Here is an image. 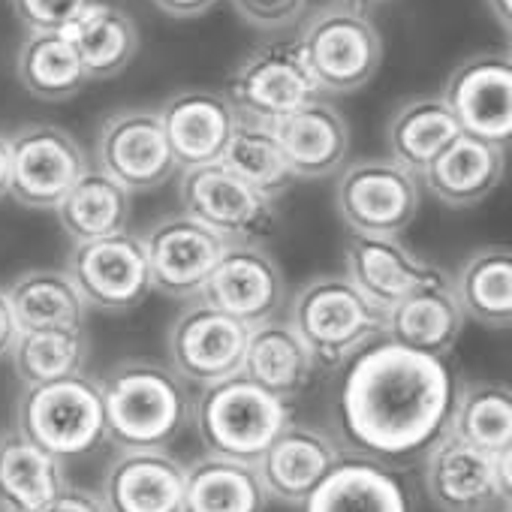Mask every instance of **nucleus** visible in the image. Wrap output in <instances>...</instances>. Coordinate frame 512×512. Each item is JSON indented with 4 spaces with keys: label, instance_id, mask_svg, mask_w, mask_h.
Instances as JSON below:
<instances>
[{
    "label": "nucleus",
    "instance_id": "nucleus-40",
    "mask_svg": "<svg viewBox=\"0 0 512 512\" xmlns=\"http://www.w3.org/2000/svg\"><path fill=\"white\" fill-rule=\"evenodd\" d=\"M37 512H106V506H103L100 494H94L88 488L67 485L52 500H46Z\"/></svg>",
    "mask_w": 512,
    "mask_h": 512
},
{
    "label": "nucleus",
    "instance_id": "nucleus-20",
    "mask_svg": "<svg viewBox=\"0 0 512 512\" xmlns=\"http://www.w3.org/2000/svg\"><path fill=\"white\" fill-rule=\"evenodd\" d=\"M341 455L344 452L338 440H332L326 431L290 422L253 467L266 488V497L287 506H302Z\"/></svg>",
    "mask_w": 512,
    "mask_h": 512
},
{
    "label": "nucleus",
    "instance_id": "nucleus-15",
    "mask_svg": "<svg viewBox=\"0 0 512 512\" xmlns=\"http://www.w3.org/2000/svg\"><path fill=\"white\" fill-rule=\"evenodd\" d=\"M250 329L223 311L193 299L169 329L172 371L184 383L211 386L241 374Z\"/></svg>",
    "mask_w": 512,
    "mask_h": 512
},
{
    "label": "nucleus",
    "instance_id": "nucleus-45",
    "mask_svg": "<svg viewBox=\"0 0 512 512\" xmlns=\"http://www.w3.org/2000/svg\"><path fill=\"white\" fill-rule=\"evenodd\" d=\"M377 4H383V0H344V7H350L356 13H365L368 7H377Z\"/></svg>",
    "mask_w": 512,
    "mask_h": 512
},
{
    "label": "nucleus",
    "instance_id": "nucleus-38",
    "mask_svg": "<svg viewBox=\"0 0 512 512\" xmlns=\"http://www.w3.org/2000/svg\"><path fill=\"white\" fill-rule=\"evenodd\" d=\"M10 4L31 34H64L94 0H10Z\"/></svg>",
    "mask_w": 512,
    "mask_h": 512
},
{
    "label": "nucleus",
    "instance_id": "nucleus-23",
    "mask_svg": "<svg viewBox=\"0 0 512 512\" xmlns=\"http://www.w3.org/2000/svg\"><path fill=\"white\" fill-rule=\"evenodd\" d=\"M272 130L293 178H326L347 160L350 127L344 115L326 100H314L296 109L293 115L275 121Z\"/></svg>",
    "mask_w": 512,
    "mask_h": 512
},
{
    "label": "nucleus",
    "instance_id": "nucleus-4",
    "mask_svg": "<svg viewBox=\"0 0 512 512\" xmlns=\"http://www.w3.org/2000/svg\"><path fill=\"white\" fill-rule=\"evenodd\" d=\"M190 422L208 455L256 464L272 440L293 422L290 404L269 395L244 374L202 386L190 404Z\"/></svg>",
    "mask_w": 512,
    "mask_h": 512
},
{
    "label": "nucleus",
    "instance_id": "nucleus-32",
    "mask_svg": "<svg viewBox=\"0 0 512 512\" xmlns=\"http://www.w3.org/2000/svg\"><path fill=\"white\" fill-rule=\"evenodd\" d=\"M19 332L46 329H85V302L64 272L34 269L13 281L7 290Z\"/></svg>",
    "mask_w": 512,
    "mask_h": 512
},
{
    "label": "nucleus",
    "instance_id": "nucleus-7",
    "mask_svg": "<svg viewBox=\"0 0 512 512\" xmlns=\"http://www.w3.org/2000/svg\"><path fill=\"white\" fill-rule=\"evenodd\" d=\"M178 196L184 214L217 232L226 244H260L278 226L275 199L253 190L223 163L184 169Z\"/></svg>",
    "mask_w": 512,
    "mask_h": 512
},
{
    "label": "nucleus",
    "instance_id": "nucleus-2",
    "mask_svg": "<svg viewBox=\"0 0 512 512\" xmlns=\"http://www.w3.org/2000/svg\"><path fill=\"white\" fill-rule=\"evenodd\" d=\"M106 437L118 449H166L190 422L184 380L163 362L124 359L103 380Z\"/></svg>",
    "mask_w": 512,
    "mask_h": 512
},
{
    "label": "nucleus",
    "instance_id": "nucleus-19",
    "mask_svg": "<svg viewBox=\"0 0 512 512\" xmlns=\"http://www.w3.org/2000/svg\"><path fill=\"white\" fill-rule=\"evenodd\" d=\"M100 500L106 512H184V464L166 449H121Z\"/></svg>",
    "mask_w": 512,
    "mask_h": 512
},
{
    "label": "nucleus",
    "instance_id": "nucleus-3",
    "mask_svg": "<svg viewBox=\"0 0 512 512\" xmlns=\"http://www.w3.org/2000/svg\"><path fill=\"white\" fill-rule=\"evenodd\" d=\"M317 368H344L386 332V311L368 302L347 275H320L299 287L290 320Z\"/></svg>",
    "mask_w": 512,
    "mask_h": 512
},
{
    "label": "nucleus",
    "instance_id": "nucleus-43",
    "mask_svg": "<svg viewBox=\"0 0 512 512\" xmlns=\"http://www.w3.org/2000/svg\"><path fill=\"white\" fill-rule=\"evenodd\" d=\"M10 193V139L0 136V199Z\"/></svg>",
    "mask_w": 512,
    "mask_h": 512
},
{
    "label": "nucleus",
    "instance_id": "nucleus-24",
    "mask_svg": "<svg viewBox=\"0 0 512 512\" xmlns=\"http://www.w3.org/2000/svg\"><path fill=\"white\" fill-rule=\"evenodd\" d=\"M506 172V148L482 142L476 136L458 133L440 157L422 172V181L431 196L449 208H470L482 202Z\"/></svg>",
    "mask_w": 512,
    "mask_h": 512
},
{
    "label": "nucleus",
    "instance_id": "nucleus-33",
    "mask_svg": "<svg viewBox=\"0 0 512 512\" xmlns=\"http://www.w3.org/2000/svg\"><path fill=\"white\" fill-rule=\"evenodd\" d=\"M458 133L461 130L440 97H416L392 115L386 136L392 160L407 172L422 175Z\"/></svg>",
    "mask_w": 512,
    "mask_h": 512
},
{
    "label": "nucleus",
    "instance_id": "nucleus-8",
    "mask_svg": "<svg viewBox=\"0 0 512 512\" xmlns=\"http://www.w3.org/2000/svg\"><path fill=\"white\" fill-rule=\"evenodd\" d=\"M509 452H482L449 431L422 455V485L440 512H491L509 503Z\"/></svg>",
    "mask_w": 512,
    "mask_h": 512
},
{
    "label": "nucleus",
    "instance_id": "nucleus-36",
    "mask_svg": "<svg viewBox=\"0 0 512 512\" xmlns=\"http://www.w3.org/2000/svg\"><path fill=\"white\" fill-rule=\"evenodd\" d=\"M220 163L269 199H278L296 181L284 160V151L278 145L272 124H263V121L238 118Z\"/></svg>",
    "mask_w": 512,
    "mask_h": 512
},
{
    "label": "nucleus",
    "instance_id": "nucleus-35",
    "mask_svg": "<svg viewBox=\"0 0 512 512\" xmlns=\"http://www.w3.org/2000/svg\"><path fill=\"white\" fill-rule=\"evenodd\" d=\"M19 82L28 94L46 103L73 100L91 79L70 46L67 34H28L16 58Z\"/></svg>",
    "mask_w": 512,
    "mask_h": 512
},
{
    "label": "nucleus",
    "instance_id": "nucleus-34",
    "mask_svg": "<svg viewBox=\"0 0 512 512\" xmlns=\"http://www.w3.org/2000/svg\"><path fill=\"white\" fill-rule=\"evenodd\" d=\"M449 434L491 455L509 452L512 449L509 386L497 380H470L458 386L452 419H449Z\"/></svg>",
    "mask_w": 512,
    "mask_h": 512
},
{
    "label": "nucleus",
    "instance_id": "nucleus-17",
    "mask_svg": "<svg viewBox=\"0 0 512 512\" xmlns=\"http://www.w3.org/2000/svg\"><path fill=\"white\" fill-rule=\"evenodd\" d=\"M344 260L353 287L383 311H389L392 305H398L401 299L419 290L452 284V278L437 263L413 253L398 235L353 232L344 247Z\"/></svg>",
    "mask_w": 512,
    "mask_h": 512
},
{
    "label": "nucleus",
    "instance_id": "nucleus-13",
    "mask_svg": "<svg viewBox=\"0 0 512 512\" xmlns=\"http://www.w3.org/2000/svg\"><path fill=\"white\" fill-rule=\"evenodd\" d=\"M151 287L172 299H199L226 241L190 214H166L142 235Z\"/></svg>",
    "mask_w": 512,
    "mask_h": 512
},
{
    "label": "nucleus",
    "instance_id": "nucleus-18",
    "mask_svg": "<svg viewBox=\"0 0 512 512\" xmlns=\"http://www.w3.org/2000/svg\"><path fill=\"white\" fill-rule=\"evenodd\" d=\"M199 299L247 329L260 326L284 308V272L260 244H226Z\"/></svg>",
    "mask_w": 512,
    "mask_h": 512
},
{
    "label": "nucleus",
    "instance_id": "nucleus-46",
    "mask_svg": "<svg viewBox=\"0 0 512 512\" xmlns=\"http://www.w3.org/2000/svg\"><path fill=\"white\" fill-rule=\"evenodd\" d=\"M500 512H509V503H503V506H500Z\"/></svg>",
    "mask_w": 512,
    "mask_h": 512
},
{
    "label": "nucleus",
    "instance_id": "nucleus-10",
    "mask_svg": "<svg viewBox=\"0 0 512 512\" xmlns=\"http://www.w3.org/2000/svg\"><path fill=\"white\" fill-rule=\"evenodd\" d=\"M223 97L238 118L275 124L320 100V88L296 43H266L238 64Z\"/></svg>",
    "mask_w": 512,
    "mask_h": 512
},
{
    "label": "nucleus",
    "instance_id": "nucleus-27",
    "mask_svg": "<svg viewBox=\"0 0 512 512\" xmlns=\"http://www.w3.org/2000/svg\"><path fill=\"white\" fill-rule=\"evenodd\" d=\"M452 296L464 314L488 329H509L512 323V250L491 244L473 250L452 278Z\"/></svg>",
    "mask_w": 512,
    "mask_h": 512
},
{
    "label": "nucleus",
    "instance_id": "nucleus-29",
    "mask_svg": "<svg viewBox=\"0 0 512 512\" xmlns=\"http://www.w3.org/2000/svg\"><path fill=\"white\" fill-rule=\"evenodd\" d=\"M64 34L91 82L115 79L139 55L136 22L121 7L106 4V0H94Z\"/></svg>",
    "mask_w": 512,
    "mask_h": 512
},
{
    "label": "nucleus",
    "instance_id": "nucleus-12",
    "mask_svg": "<svg viewBox=\"0 0 512 512\" xmlns=\"http://www.w3.org/2000/svg\"><path fill=\"white\" fill-rule=\"evenodd\" d=\"M85 172L82 145L55 124H31L10 139V196L25 208L55 211Z\"/></svg>",
    "mask_w": 512,
    "mask_h": 512
},
{
    "label": "nucleus",
    "instance_id": "nucleus-44",
    "mask_svg": "<svg viewBox=\"0 0 512 512\" xmlns=\"http://www.w3.org/2000/svg\"><path fill=\"white\" fill-rule=\"evenodd\" d=\"M485 4H488L491 16L497 19V25L503 31H509V25H512V0H485Z\"/></svg>",
    "mask_w": 512,
    "mask_h": 512
},
{
    "label": "nucleus",
    "instance_id": "nucleus-42",
    "mask_svg": "<svg viewBox=\"0 0 512 512\" xmlns=\"http://www.w3.org/2000/svg\"><path fill=\"white\" fill-rule=\"evenodd\" d=\"M16 338H19V323H16V317H13L7 290H0V359L13 353Z\"/></svg>",
    "mask_w": 512,
    "mask_h": 512
},
{
    "label": "nucleus",
    "instance_id": "nucleus-31",
    "mask_svg": "<svg viewBox=\"0 0 512 512\" xmlns=\"http://www.w3.org/2000/svg\"><path fill=\"white\" fill-rule=\"evenodd\" d=\"M58 223L76 241H94L124 232L130 223V193L106 172L91 169L58 202Z\"/></svg>",
    "mask_w": 512,
    "mask_h": 512
},
{
    "label": "nucleus",
    "instance_id": "nucleus-41",
    "mask_svg": "<svg viewBox=\"0 0 512 512\" xmlns=\"http://www.w3.org/2000/svg\"><path fill=\"white\" fill-rule=\"evenodd\" d=\"M151 4L172 19H196L214 10L220 0H151Z\"/></svg>",
    "mask_w": 512,
    "mask_h": 512
},
{
    "label": "nucleus",
    "instance_id": "nucleus-26",
    "mask_svg": "<svg viewBox=\"0 0 512 512\" xmlns=\"http://www.w3.org/2000/svg\"><path fill=\"white\" fill-rule=\"evenodd\" d=\"M461 326H464V314H461V308L452 296V284H449V287L419 290V293L401 299L398 305H392L386 311L383 338L404 350L446 359L461 335Z\"/></svg>",
    "mask_w": 512,
    "mask_h": 512
},
{
    "label": "nucleus",
    "instance_id": "nucleus-25",
    "mask_svg": "<svg viewBox=\"0 0 512 512\" xmlns=\"http://www.w3.org/2000/svg\"><path fill=\"white\" fill-rule=\"evenodd\" d=\"M241 374L290 404L314 383L317 365L287 320H269L250 326Z\"/></svg>",
    "mask_w": 512,
    "mask_h": 512
},
{
    "label": "nucleus",
    "instance_id": "nucleus-9",
    "mask_svg": "<svg viewBox=\"0 0 512 512\" xmlns=\"http://www.w3.org/2000/svg\"><path fill=\"white\" fill-rule=\"evenodd\" d=\"M64 275L73 281L85 308L106 314H127L154 290L142 238L127 229L94 241H76Z\"/></svg>",
    "mask_w": 512,
    "mask_h": 512
},
{
    "label": "nucleus",
    "instance_id": "nucleus-28",
    "mask_svg": "<svg viewBox=\"0 0 512 512\" xmlns=\"http://www.w3.org/2000/svg\"><path fill=\"white\" fill-rule=\"evenodd\" d=\"M67 467L19 431L0 437V512H37L61 488Z\"/></svg>",
    "mask_w": 512,
    "mask_h": 512
},
{
    "label": "nucleus",
    "instance_id": "nucleus-30",
    "mask_svg": "<svg viewBox=\"0 0 512 512\" xmlns=\"http://www.w3.org/2000/svg\"><path fill=\"white\" fill-rule=\"evenodd\" d=\"M266 503L253 464L202 455L184 467V512H266Z\"/></svg>",
    "mask_w": 512,
    "mask_h": 512
},
{
    "label": "nucleus",
    "instance_id": "nucleus-16",
    "mask_svg": "<svg viewBox=\"0 0 512 512\" xmlns=\"http://www.w3.org/2000/svg\"><path fill=\"white\" fill-rule=\"evenodd\" d=\"M97 163L100 172L127 193L157 190L178 169L160 115L151 109H121L109 115L97 136Z\"/></svg>",
    "mask_w": 512,
    "mask_h": 512
},
{
    "label": "nucleus",
    "instance_id": "nucleus-39",
    "mask_svg": "<svg viewBox=\"0 0 512 512\" xmlns=\"http://www.w3.org/2000/svg\"><path fill=\"white\" fill-rule=\"evenodd\" d=\"M235 13L260 31H281L302 19L308 0H232Z\"/></svg>",
    "mask_w": 512,
    "mask_h": 512
},
{
    "label": "nucleus",
    "instance_id": "nucleus-37",
    "mask_svg": "<svg viewBox=\"0 0 512 512\" xmlns=\"http://www.w3.org/2000/svg\"><path fill=\"white\" fill-rule=\"evenodd\" d=\"M91 344L85 329H46L19 332L13 344V368L25 386L52 383L70 374H82Z\"/></svg>",
    "mask_w": 512,
    "mask_h": 512
},
{
    "label": "nucleus",
    "instance_id": "nucleus-1",
    "mask_svg": "<svg viewBox=\"0 0 512 512\" xmlns=\"http://www.w3.org/2000/svg\"><path fill=\"white\" fill-rule=\"evenodd\" d=\"M455 392L446 359L380 338L344 365L332 392V425L353 455L386 467L410 464L449 431Z\"/></svg>",
    "mask_w": 512,
    "mask_h": 512
},
{
    "label": "nucleus",
    "instance_id": "nucleus-6",
    "mask_svg": "<svg viewBox=\"0 0 512 512\" xmlns=\"http://www.w3.org/2000/svg\"><path fill=\"white\" fill-rule=\"evenodd\" d=\"M296 46L320 94H353L365 88L383 64L380 31L365 13L350 7L317 13Z\"/></svg>",
    "mask_w": 512,
    "mask_h": 512
},
{
    "label": "nucleus",
    "instance_id": "nucleus-14",
    "mask_svg": "<svg viewBox=\"0 0 512 512\" xmlns=\"http://www.w3.org/2000/svg\"><path fill=\"white\" fill-rule=\"evenodd\" d=\"M446 109L461 133L506 148L512 139V61L509 52H479L458 64L443 88Z\"/></svg>",
    "mask_w": 512,
    "mask_h": 512
},
{
    "label": "nucleus",
    "instance_id": "nucleus-5",
    "mask_svg": "<svg viewBox=\"0 0 512 512\" xmlns=\"http://www.w3.org/2000/svg\"><path fill=\"white\" fill-rule=\"evenodd\" d=\"M16 431L61 461L94 452L106 440L100 380L70 374L25 386L16 401Z\"/></svg>",
    "mask_w": 512,
    "mask_h": 512
},
{
    "label": "nucleus",
    "instance_id": "nucleus-21",
    "mask_svg": "<svg viewBox=\"0 0 512 512\" xmlns=\"http://www.w3.org/2000/svg\"><path fill=\"white\" fill-rule=\"evenodd\" d=\"M157 115L181 169L220 163L238 124L232 103L217 91H178Z\"/></svg>",
    "mask_w": 512,
    "mask_h": 512
},
{
    "label": "nucleus",
    "instance_id": "nucleus-22",
    "mask_svg": "<svg viewBox=\"0 0 512 512\" xmlns=\"http://www.w3.org/2000/svg\"><path fill=\"white\" fill-rule=\"evenodd\" d=\"M305 512H413L404 479L365 455H341L302 503Z\"/></svg>",
    "mask_w": 512,
    "mask_h": 512
},
{
    "label": "nucleus",
    "instance_id": "nucleus-11",
    "mask_svg": "<svg viewBox=\"0 0 512 512\" xmlns=\"http://www.w3.org/2000/svg\"><path fill=\"white\" fill-rule=\"evenodd\" d=\"M419 178L395 160H356L335 187L341 220L356 235H401L419 211Z\"/></svg>",
    "mask_w": 512,
    "mask_h": 512
}]
</instances>
